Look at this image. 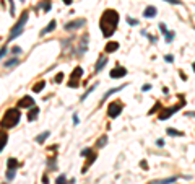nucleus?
<instances>
[{"label":"nucleus","mask_w":195,"mask_h":184,"mask_svg":"<svg viewBox=\"0 0 195 184\" xmlns=\"http://www.w3.org/2000/svg\"><path fill=\"white\" fill-rule=\"evenodd\" d=\"M86 25V20L85 18H80V20H73V21H68V23H65V30L67 31H73V30H78L81 26Z\"/></svg>","instance_id":"7"},{"label":"nucleus","mask_w":195,"mask_h":184,"mask_svg":"<svg viewBox=\"0 0 195 184\" xmlns=\"http://www.w3.org/2000/svg\"><path fill=\"white\" fill-rule=\"evenodd\" d=\"M55 184H68V183H67V179H65L64 174H60L59 178H57V181H55Z\"/></svg>","instance_id":"26"},{"label":"nucleus","mask_w":195,"mask_h":184,"mask_svg":"<svg viewBox=\"0 0 195 184\" xmlns=\"http://www.w3.org/2000/svg\"><path fill=\"white\" fill-rule=\"evenodd\" d=\"M106 64H107V57H106V55H101V57H99V60L96 62L94 70H96V72H99V70H103V69H104V65H106Z\"/></svg>","instance_id":"11"},{"label":"nucleus","mask_w":195,"mask_h":184,"mask_svg":"<svg viewBox=\"0 0 195 184\" xmlns=\"http://www.w3.org/2000/svg\"><path fill=\"white\" fill-rule=\"evenodd\" d=\"M73 122H75V124H78V122H80V121H78V116H73Z\"/></svg>","instance_id":"40"},{"label":"nucleus","mask_w":195,"mask_h":184,"mask_svg":"<svg viewBox=\"0 0 195 184\" xmlns=\"http://www.w3.org/2000/svg\"><path fill=\"white\" fill-rule=\"evenodd\" d=\"M18 62H20L18 59H10V60H7V62H5V67H7V69H11V67L18 65Z\"/></svg>","instance_id":"19"},{"label":"nucleus","mask_w":195,"mask_h":184,"mask_svg":"<svg viewBox=\"0 0 195 184\" xmlns=\"http://www.w3.org/2000/svg\"><path fill=\"white\" fill-rule=\"evenodd\" d=\"M11 54H21V47H20V46H15V47H11Z\"/></svg>","instance_id":"27"},{"label":"nucleus","mask_w":195,"mask_h":184,"mask_svg":"<svg viewBox=\"0 0 195 184\" xmlns=\"http://www.w3.org/2000/svg\"><path fill=\"white\" fill-rule=\"evenodd\" d=\"M7 142H8V135H7L5 132H2V134H0V152L3 150V147L7 145Z\"/></svg>","instance_id":"16"},{"label":"nucleus","mask_w":195,"mask_h":184,"mask_svg":"<svg viewBox=\"0 0 195 184\" xmlns=\"http://www.w3.org/2000/svg\"><path fill=\"white\" fill-rule=\"evenodd\" d=\"M49 135H50V132H49V130H46V132H42L41 135H38V137H36V142H38V144H42V142L49 137Z\"/></svg>","instance_id":"18"},{"label":"nucleus","mask_w":195,"mask_h":184,"mask_svg":"<svg viewBox=\"0 0 195 184\" xmlns=\"http://www.w3.org/2000/svg\"><path fill=\"white\" fill-rule=\"evenodd\" d=\"M125 75H127V69H124V67H115L111 70V78H120Z\"/></svg>","instance_id":"9"},{"label":"nucleus","mask_w":195,"mask_h":184,"mask_svg":"<svg viewBox=\"0 0 195 184\" xmlns=\"http://www.w3.org/2000/svg\"><path fill=\"white\" fill-rule=\"evenodd\" d=\"M26 21H28V11H23L21 16H20V20L16 21V25L11 28V33H10V36H8V39L7 41H13L16 36H20L21 33H23V30H25Z\"/></svg>","instance_id":"3"},{"label":"nucleus","mask_w":195,"mask_h":184,"mask_svg":"<svg viewBox=\"0 0 195 184\" xmlns=\"http://www.w3.org/2000/svg\"><path fill=\"white\" fill-rule=\"evenodd\" d=\"M90 153H91V150H90V148L81 150V156H90Z\"/></svg>","instance_id":"33"},{"label":"nucleus","mask_w":195,"mask_h":184,"mask_svg":"<svg viewBox=\"0 0 195 184\" xmlns=\"http://www.w3.org/2000/svg\"><path fill=\"white\" fill-rule=\"evenodd\" d=\"M62 77H64V73H59L57 77H55V82H57V83H60V82H62Z\"/></svg>","instance_id":"36"},{"label":"nucleus","mask_w":195,"mask_h":184,"mask_svg":"<svg viewBox=\"0 0 195 184\" xmlns=\"http://www.w3.org/2000/svg\"><path fill=\"white\" fill-rule=\"evenodd\" d=\"M65 3H72V0H64Z\"/></svg>","instance_id":"42"},{"label":"nucleus","mask_w":195,"mask_h":184,"mask_svg":"<svg viewBox=\"0 0 195 184\" xmlns=\"http://www.w3.org/2000/svg\"><path fill=\"white\" fill-rule=\"evenodd\" d=\"M164 2L171 3V5H182V2H180V0H164Z\"/></svg>","instance_id":"28"},{"label":"nucleus","mask_w":195,"mask_h":184,"mask_svg":"<svg viewBox=\"0 0 195 184\" xmlns=\"http://www.w3.org/2000/svg\"><path fill=\"white\" fill-rule=\"evenodd\" d=\"M184 106V103H180V104H177V106H172V108H166V109H163L159 113V121H166V119H169L171 116L174 114L176 111H179L180 108Z\"/></svg>","instance_id":"6"},{"label":"nucleus","mask_w":195,"mask_h":184,"mask_svg":"<svg viewBox=\"0 0 195 184\" xmlns=\"http://www.w3.org/2000/svg\"><path fill=\"white\" fill-rule=\"evenodd\" d=\"M15 173H16V169H7V179H13L15 178Z\"/></svg>","instance_id":"25"},{"label":"nucleus","mask_w":195,"mask_h":184,"mask_svg":"<svg viewBox=\"0 0 195 184\" xmlns=\"http://www.w3.org/2000/svg\"><path fill=\"white\" fill-rule=\"evenodd\" d=\"M119 25V13L115 10H106L99 20V28L104 38H111Z\"/></svg>","instance_id":"1"},{"label":"nucleus","mask_w":195,"mask_h":184,"mask_svg":"<svg viewBox=\"0 0 195 184\" xmlns=\"http://www.w3.org/2000/svg\"><path fill=\"white\" fill-rule=\"evenodd\" d=\"M20 117H21L20 109H16V108L7 109L3 117H2V121H0V127L2 129H11V127H15L20 122Z\"/></svg>","instance_id":"2"},{"label":"nucleus","mask_w":195,"mask_h":184,"mask_svg":"<svg viewBox=\"0 0 195 184\" xmlns=\"http://www.w3.org/2000/svg\"><path fill=\"white\" fill-rule=\"evenodd\" d=\"M166 60H168V62H172L174 59H172V55H166Z\"/></svg>","instance_id":"39"},{"label":"nucleus","mask_w":195,"mask_h":184,"mask_svg":"<svg viewBox=\"0 0 195 184\" xmlns=\"http://www.w3.org/2000/svg\"><path fill=\"white\" fill-rule=\"evenodd\" d=\"M55 26H57V23H55V20H52L47 25V28H44V30L41 31V36H46V34H49V33H52V31L55 30Z\"/></svg>","instance_id":"12"},{"label":"nucleus","mask_w":195,"mask_h":184,"mask_svg":"<svg viewBox=\"0 0 195 184\" xmlns=\"http://www.w3.org/2000/svg\"><path fill=\"white\" fill-rule=\"evenodd\" d=\"M119 49V42H107L106 44V52H115Z\"/></svg>","instance_id":"14"},{"label":"nucleus","mask_w":195,"mask_h":184,"mask_svg":"<svg viewBox=\"0 0 195 184\" xmlns=\"http://www.w3.org/2000/svg\"><path fill=\"white\" fill-rule=\"evenodd\" d=\"M127 21H129V25H133V26H138V20H135V18H127Z\"/></svg>","instance_id":"30"},{"label":"nucleus","mask_w":195,"mask_h":184,"mask_svg":"<svg viewBox=\"0 0 195 184\" xmlns=\"http://www.w3.org/2000/svg\"><path fill=\"white\" fill-rule=\"evenodd\" d=\"M41 7H42L46 11H49V10H50V3H49V2H44V3H42Z\"/></svg>","instance_id":"34"},{"label":"nucleus","mask_w":195,"mask_h":184,"mask_svg":"<svg viewBox=\"0 0 195 184\" xmlns=\"http://www.w3.org/2000/svg\"><path fill=\"white\" fill-rule=\"evenodd\" d=\"M174 36H176L174 31H168V33H166V42H172Z\"/></svg>","instance_id":"24"},{"label":"nucleus","mask_w":195,"mask_h":184,"mask_svg":"<svg viewBox=\"0 0 195 184\" xmlns=\"http://www.w3.org/2000/svg\"><path fill=\"white\" fill-rule=\"evenodd\" d=\"M3 184H7V183H3Z\"/></svg>","instance_id":"44"},{"label":"nucleus","mask_w":195,"mask_h":184,"mask_svg":"<svg viewBox=\"0 0 195 184\" xmlns=\"http://www.w3.org/2000/svg\"><path fill=\"white\" fill-rule=\"evenodd\" d=\"M18 166H20V163H18L15 158H10V160H8V168H10V169H16Z\"/></svg>","instance_id":"20"},{"label":"nucleus","mask_w":195,"mask_h":184,"mask_svg":"<svg viewBox=\"0 0 195 184\" xmlns=\"http://www.w3.org/2000/svg\"><path fill=\"white\" fill-rule=\"evenodd\" d=\"M159 30H161V33H164V34L168 33V28H166L164 23H159Z\"/></svg>","instance_id":"35"},{"label":"nucleus","mask_w":195,"mask_h":184,"mask_svg":"<svg viewBox=\"0 0 195 184\" xmlns=\"http://www.w3.org/2000/svg\"><path fill=\"white\" fill-rule=\"evenodd\" d=\"M122 109H124V104L120 101H112L107 106V114H109V117H117L122 113Z\"/></svg>","instance_id":"4"},{"label":"nucleus","mask_w":195,"mask_h":184,"mask_svg":"<svg viewBox=\"0 0 195 184\" xmlns=\"http://www.w3.org/2000/svg\"><path fill=\"white\" fill-rule=\"evenodd\" d=\"M96 88H98V83H94V85H93V86H91V88H90V90H88V91H86L85 95L81 96L80 100H81V101H85V98H88V95H90L91 91H94V90H96Z\"/></svg>","instance_id":"23"},{"label":"nucleus","mask_w":195,"mask_h":184,"mask_svg":"<svg viewBox=\"0 0 195 184\" xmlns=\"http://www.w3.org/2000/svg\"><path fill=\"white\" fill-rule=\"evenodd\" d=\"M38 114H39V109H38L36 106H33V109H31V111H29V114H28V119H29V121L38 119Z\"/></svg>","instance_id":"15"},{"label":"nucleus","mask_w":195,"mask_h":184,"mask_svg":"<svg viewBox=\"0 0 195 184\" xmlns=\"http://www.w3.org/2000/svg\"><path fill=\"white\" fill-rule=\"evenodd\" d=\"M168 134L169 135H182V132H177L176 129H168Z\"/></svg>","instance_id":"29"},{"label":"nucleus","mask_w":195,"mask_h":184,"mask_svg":"<svg viewBox=\"0 0 195 184\" xmlns=\"http://www.w3.org/2000/svg\"><path fill=\"white\" fill-rule=\"evenodd\" d=\"M106 144H107V137H106V135H103V137H101V139L98 140V142H96V147H99V148H103V147H104Z\"/></svg>","instance_id":"21"},{"label":"nucleus","mask_w":195,"mask_h":184,"mask_svg":"<svg viewBox=\"0 0 195 184\" xmlns=\"http://www.w3.org/2000/svg\"><path fill=\"white\" fill-rule=\"evenodd\" d=\"M7 52H8V49H7V46H3V47L0 49V59H2V57H3V55L7 54Z\"/></svg>","instance_id":"31"},{"label":"nucleus","mask_w":195,"mask_h":184,"mask_svg":"<svg viewBox=\"0 0 195 184\" xmlns=\"http://www.w3.org/2000/svg\"><path fill=\"white\" fill-rule=\"evenodd\" d=\"M46 86V82H39V83H36L34 86H33V91H36V93H39L41 90Z\"/></svg>","instance_id":"22"},{"label":"nucleus","mask_w":195,"mask_h":184,"mask_svg":"<svg viewBox=\"0 0 195 184\" xmlns=\"http://www.w3.org/2000/svg\"><path fill=\"white\" fill-rule=\"evenodd\" d=\"M42 183H44V184H49V179H47V176H44V178H42Z\"/></svg>","instance_id":"41"},{"label":"nucleus","mask_w":195,"mask_h":184,"mask_svg":"<svg viewBox=\"0 0 195 184\" xmlns=\"http://www.w3.org/2000/svg\"><path fill=\"white\" fill-rule=\"evenodd\" d=\"M156 145H158V147H164V140H163V139H159L158 142H156Z\"/></svg>","instance_id":"37"},{"label":"nucleus","mask_w":195,"mask_h":184,"mask_svg":"<svg viewBox=\"0 0 195 184\" xmlns=\"http://www.w3.org/2000/svg\"><path fill=\"white\" fill-rule=\"evenodd\" d=\"M158 10H156V7H146L145 11H143V16L145 18H155Z\"/></svg>","instance_id":"10"},{"label":"nucleus","mask_w":195,"mask_h":184,"mask_svg":"<svg viewBox=\"0 0 195 184\" xmlns=\"http://www.w3.org/2000/svg\"><path fill=\"white\" fill-rule=\"evenodd\" d=\"M83 75V69L81 67H75V70L72 72L70 75V82H68V86L70 88H76L80 85V77Z\"/></svg>","instance_id":"5"},{"label":"nucleus","mask_w":195,"mask_h":184,"mask_svg":"<svg viewBox=\"0 0 195 184\" xmlns=\"http://www.w3.org/2000/svg\"><path fill=\"white\" fill-rule=\"evenodd\" d=\"M124 88H125V85H122V86H117V88L109 90V91H107V93L104 95V98H103V100H107V98H109L111 95H114V93H117V91H120V90H124Z\"/></svg>","instance_id":"17"},{"label":"nucleus","mask_w":195,"mask_h":184,"mask_svg":"<svg viewBox=\"0 0 195 184\" xmlns=\"http://www.w3.org/2000/svg\"><path fill=\"white\" fill-rule=\"evenodd\" d=\"M8 2H10V13L15 15V3H13V0H8Z\"/></svg>","instance_id":"32"},{"label":"nucleus","mask_w":195,"mask_h":184,"mask_svg":"<svg viewBox=\"0 0 195 184\" xmlns=\"http://www.w3.org/2000/svg\"><path fill=\"white\" fill-rule=\"evenodd\" d=\"M34 104H36V101L31 96H23L18 101V108H31V106H34Z\"/></svg>","instance_id":"8"},{"label":"nucleus","mask_w":195,"mask_h":184,"mask_svg":"<svg viewBox=\"0 0 195 184\" xmlns=\"http://www.w3.org/2000/svg\"><path fill=\"white\" fill-rule=\"evenodd\" d=\"M177 181V178H166V179H159V181H153L151 184H172V183H176Z\"/></svg>","instance_id":"13"},{"label":"nucleus","mask_w":195,"mask_h":184,"mask_svg":"<svg viewBox=\"0 0 195 184\" xmlns=\"http://www.w3.org/2000/svg\"><path fill=\"white\" fill-rule=\"evenodd\" d=\"M20 2H25V0H20Z\"/></svg>","instance_id":"43"},{"label":"nucleus","mask_w":195,"mask_h":184,"mask_svg":"<svg viewBox=\"0 0 195 184\" xmlns=\"http://www.w3.org/2000/svg\"><path fill=\"white\" fill-rule=\"evenodd\" d=\"M141 90H143V91H148V90H151V85H148V83L143 85V88H141Z\"/></svg>","instance_id":"38"}]
</instances>
